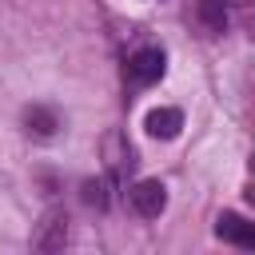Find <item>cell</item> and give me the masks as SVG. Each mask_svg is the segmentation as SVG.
Listing matches in <instances>:
<instances>
[{
    "mask_svg": "<svg viewBox=\"0 0 255 255\" xmlns=\"http://www.w3.org/2000/svg\"><path fill=\"white\" fill-rule=\"evenodd\" d=\"M64 243H68V215H64V211H48V215L36 223L32 247H36V251H60Z\"/></svg>",
    "mask_w": 255,
    "mask_h": 255,
    "instance_id": "cell-1",
    "label": "cell"
},
{
    "mask_svg": "<svg viewBox=\"0 0 255 255\" xmlns=\"http://www.w3.org/2000/svg\"><path fill=\"white\" fill-rule=\"evenodd\" d=\"M84 203L108 207V187H104V179H88V183H84Z\"/></svg>",
    "mask_w": 255,
    "mask_h": 255,
    "instance_id": "cell-8",
    "label": "cell"
},
{
    "mask_svg": "<svg viewBox=\"0 0 255 255\" xmlns=\"http://www.w3.org/2000/svg\"><path fill=\"white\" fill-rule=\"evenodd\" d=\"M24 124H28V131H36V135H56V128H60V116H56L52 108H40V104H32V108L24 112Z\"/></svg>",
    "mask_w": 255,
    "mask_h": 255,
    "instance_id": "cell-6",
    "label": "cell"
},
{
    "mask_svg": "<svg viewBox=\"0 0 255 255\" xmlns=\"http://www.w3.org/2000/svg\"><path fill=\"white\" fill-rule=\"evenodd\" d=\"M159 76H163V52H159V48H139V52L128 60V80H131V84L147 88V84H155Z\"/></svg>",
    "mask_w": 255,
    "mask_h": 255,
    "instance_id": "cell-2",
    "label": "cell"
},
{
    "mask_svg": "<svg viewBox=\"0 0 255 255\" xmlns=\"http://www.w3.org/2000/svg\"><path fill=\"white\" fill-rule=\"evenodd\" d=\"M131 207L143 215V219H155L163 207H167V187L159 179H139L131 187Z\"/></svg>",
    "mask_w": 255,
    "mask_h": 255,
    "instance_id": "cell-3",
    "label": "cell"
},
{
    "mask_svg": "<svg viewBox=\"0 0 255 255\" xmlns=\"http://www.w3.org/2000/svg\"><path fill=\"white\" fill-rule=\"evenodd\" d=\"M143 128H147V135H155V139H175L179 128H183V112H179V108H151L147 120H143Z\"/></svg>",
    "mask_w": 255,
    "mask_h": 255,
    "instance_id": "cell-5",
    "label": "cell"
},
{
    "mask_svg": "<svg viewBox=\"0 0 255 255\" xmlns=\"http://www.w3.org/2000/svg\"><path fill=\"white\" fill-rule=\"evenodd\" d=\"M215 235L223 243H235V247H255V227L243 215H235V211H223L215 219Z\"/></svg>",
    "mask_w": 255,
    "mask_h": 255,
    "instance_id": "cell-4",
    "label": "cell"
},
{
    "mask_svg": "<svg viewBox=\"0 0 255 255\" xmlns=\"http://www.w3.org/2000/svg\"><path fill=\"white\" fill-rule=\"evenodd\" d=\"M199 20L207 24V32H223L227 28V0H199Z\"/></svg>",
    "mask_w": 255,
    "mask_h": 255,
    "instance_id": "cell-7",
    "label": "cell"
}]
</instances>
